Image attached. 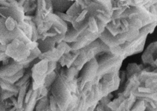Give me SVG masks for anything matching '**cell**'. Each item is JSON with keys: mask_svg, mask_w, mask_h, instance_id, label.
Masks as SVG:
<instances>
[{"mask_svg": "<svg viewBox=\"0 0 157 111\" xmlns=\"http://www.w3.org/2000/svg\"><path fill=\"white\" fill-rule=\"evenodd\" d=\"M36 110H50L49 105V99L47 96L39 99L35 106Z\"/></svg>", "mask_w": 157, "mask_h": 111, "instance_id": "8fae6325", "label": "cell"}, {"mask_svg": "<svg viewBox=\"0 0 157 111\" xmlns=\"http://www.w3.org/2000/svg\"><path fill=\"white\" fill-rule=\"evenodd\" d=\"M69 1H79V0H69Z\"/></svg>", "mask_w": 157, "mask_h": 111, "instance_id": "83f0119b", "label": "cell"}, {"mask_svg": "<svg viewBox=\"0 0 157 111\" xmlns=\"http://www.w3.org/2000/svg\"><path fill=\"white\" fill-rule=\"evenodd\" d=\"M30 83L29 81L28 82L24 84L23 85L19 87V90L17 94V110H24L23 104H24V101L25 95L27 91V89L28 86H29Z\"/></svg>", "mask_w": 157, "mask_h": 111, "instance_id": "9c48e42d", "label": "cell"}, {"mask_svg": "<svg viewBox=\"0 0 157 111\" xmlns=\"http://www.w3.org/2000/svg\"><path fill=\"white\" fill-rule=\"evenodd\" d=\"M41 52L40 50L39 49V48L37 47L34 49L30 50V54L24 60L18 62L20 64L23 65V67L25 69L28 68L29 67V64H31L32 62H33L36 59L38 58L39 56L40 55Z\"/></svg>", "mask_w": 157, "mask_h": 111, "instance_id": "30bf717a", "label": "cell"}, {"mask_svg": "<svg viewBox=\"0 0 157 111\" xmlns=\"http://www.w3.org/2000/svg\"><path fill=\"white\" fill-rule=\"evenodd\" d=\"M31 77V69H28L26 70L25 69V72L23 75L19 79V80L15 83V85L18 87H20L21 86L23 85L24 84L28 82L29 81V78Z\"/></svg>", "mask_w": 157, "mask_h": 111, "instance_id": "e0dca14e", "label": "cell"}, {"mask_svg": "<svg viewBox=\"0 0 157 111\" xmlns=\"http://www.w3.org/2000/svg\"><path fill=\"white\" fill-rule=\"evenodd\" d=\"M53 12H65L73 4L74 1L69 0H52Z\"/></svg>", "mask_w": 157, "mask_h": 111, "instance_id": "ba28073f", "label": "cell"}, {"mask_svg": "<svg viewBox=\"0 0 157 111\" xmlns=\"http://www.w3.org/2000/svg\"><path fill=\"white\" fill-rule=\"evenodd\" d=\"M83 10L78 1H74L70 7L67 10L66 13L73 17H77Z\"/></svg>", "mask_w": 157, "mask_h": 111, "instance_id": "5bb4252c", "label": "cell"}, {"mask_svg": "<svg viewBox=\"0 0 157 111\" xmlns=\"http://www.w3.org/2000/svg\"><path fill=\"white\" fill-rule=\"evenodd\" d=\"M25 69L23 68L22 69L19 71L18 72H17L14 75H13L12 76H10V77H4V78H2L7 81V82H10V83L15 84V83L17 82L19 80V79L23 75V74H25Z\"/></svg>", "mask_w": 157, "mask_h": 111, "instance_id": "2e32d148", "label": "cell"}, {"mask_svg": "<svg viewBox=\"0 0 157 111\" xmlns=\"http://www.w3.org/2000/svg\"><path fill=\"white\" fill-rule=\"evenodd\" d=\"M88 28L91 33H96L99 31L96 18L94 17L90 16L89 17L88 20Z\"/></svg>", "mask_w": 157, "mask_h": 111, "instance_id": "ffe728a7", "label": "cell"}, {"mask_svg": "<svg viewBox=\"0 0 157 111\" xmlns=\"http://www.w3.org/2000/svg\"><path fill=\"white\" fill-rule=\"evenodd\" d=\"M55 14H56L59 18H61L63 20L66 21V23H71L74 20V17L67 14L64 12H53Z\"/></svg>", "mask_w": 157, "mask_h": 111, "instance_id": "7402d4cb", "label": "cell"}, {"mask_svg": "<svg viewBox=\"0 0 157 111\" xmlns=\"http://www.w3.org/2000/svg\"><path fill=\"white\" fill-rule=\"evenodd\" d=\"M44 20L52 22V28L58 34H65L67 29V24L54 12L48 14Z\"/></svg>", "mask_w": 157, "mask_h": 111, "instance_id": "8992f818", "label": "cell"}, {"mask_svg": "<svg viewBox=\"0 0 157 111\" xmlns=\"http://www.w3.org/2000/svg\"><path fill=\"white\" fill-rule=\"evenodd\" d=\"M56 77H57V74H56V72L55 71H53L51 73L47 74V75L45 78L44 83L43 86H44L45 87L48 88L49 87H50L52 86V85L53 84V83L54 82V81L55 80Z\"/></svg>", "mask_w": 157, "mask_h": 111, "instance_id": "d6986e66", "label": "cell"}, {"mask_svg": "<svg viewBox=\"0 0 157 111\" xmlns=\"http://www.w3.org/2000/svg\"><path fill=\"white\" fill-rule=\"evenodd\" d=\"M57 66V62L53 61H48V69L47 74L51 73L53 71H55Z\"/></svg>", "mask_w": 157, "mask_h": 111, "instance_id": "d4e9b609", "label": "cell"}, {"mask_svg": "<svg viewBox=\"0 0 157 111\" xmlns=\"http://www.w3.org/2000/svg\"><path fill=\"white\" fill-rule=\"evenodd\" d=\"M10 5L7 0H0V6L4 7H9Z\"/></svg>", "mask_w": 157, "mask_h": 111, "instance_id": "4316f807", "label": "cell"}, {"mask_svg": "<svg viewBox=\"0 0 157 111\" xmlns=\"http://www.w3.org/2000/svg\"><path fill=\"white\" fill-rule=\"evenodd\" d=\"M5 53L14 61L20 62L29 55L30 50L23 42L15 39L7 45Z\"/></svg>", "mask_w": 157, "mask_h": 111, "instance_id": "6da1fadb", "label": "cell"}, {"mask_svg": "<svg viewBox=\"0 0 157 111\" xmlns=\"http://www.w3.org/2000/svg\"><path fill=\"white\" fill-rule=\"evenodd\" d=\"M18 27L21 29L23 32L29 38L31 39L33 35V27L30 21H22L21 22L18 23Z\"/></svg>", "mask_w": 157, "mask_h": 111, "instance_id": "7c38bea8", "label": "cell"}, {"mask_svg": "<svg viewBox=\"0 0 157 111\" xmlns=\"http://www.w3.org/2000/svg\"><path fill=\"white\" fill-rule=\"evenodd\" d=\"M17 94H18V93H16L15 92L10 91H9V90H2V93L0 95V100H1V101L5 100L6 99H8V98H10L12 96H17Z\"/></svg>", "mask_w": 157, "mask_h": 111, "instance_id": "603a6c76", "label": "cell"}, {"mask_svg": "<svg viewBox=\"0 0 157 111\" xmlns=\"http://www.w3.org/2000/svg\"><path fill=\"white\" fill-rule=\"evenodd\" d=\"M54 36L47 37L45 39H40L37 40V47L40 50L41 53L47 52L55 48L56 42Z\"/></svg>", "mask_w": 157, "mask_h": 111, "instance_id": "52a82bcc", "label": "cell"}, {"mask_svg": "<svg viewBox=\"0 0 157 111\" xmlns=\"http://www.w3.org/2000/svg\"><path fill=\"white\" fill-rule=\"evenodd\" d=\"M6 18L0 17V44L7 45L12 40L17 39L18 35V27L13 31H9L5 25Z\"/></svg>", "mask_w": 157, "mask_h": 111, "instance_id": "3957f363", "label": "cell"}, {"mask_svg": "<svg viewBox=\"0 0 157 111\" xmlns=\"http://www.w3.org/2000/svg\"><path fill=\"white\" fill-rule=\"evenodd\" d=\"M5 25L8 30L13 31L18 26V22L15 20L12 17H9L6 18Z\"/></svg>", "mask_w": 157, "mask_h": 111, "instance_id": "44dd1931", "label": "cell"}, {"mask_svg": "<svg viewBox=\"0 0 157 111\" xmlns=\"http://www.w3.org/2000/svg\"><path fill=\"white\" fill-rule=\"evenodd\" d=\"M23 65L10 58L9 63L0 66V78L10 77L22 69Z\"/></svg>", "mask_w": 157, "mask_h": 111, "instance_id": "277c9868", "label": "cell"}, {"mask_svg": "<svg viewBox=\"0 0 157 111\" xmlns=\"http://www.w3.org/2000/svg\"><path fill=\"white\" fill-rule=\"evenodd\" d=\"M37 101V90L33 91L32 95L28 102L23 105V108L25 110H33L35 108L36 104Z\"/></svg>", "mask_w": 157, "mask_h": 111, "instance_id": "4fadbf2b", "label": "cell"}, {"mask_svg": "<svg viewBox=\"0 0 157 111\" xmlns=\"http://www.w3.org/2000/svg\"><path fill=\"white\" fill-rule=\"evenodd\" d=\"M94 2H98L104 7L107 12H108L111 16L113 13V6L111 0H91Z\"/></svg>", "mask_w": 157, "mask_h": 111, "instance_id": "ac0fdd59", "label": "cell"}, {"mask_svg": "<svg viewBox=\"0 0 157 111\" xmlns=\"http://www.w3.org/2000/svg\"><path fill=\"white\" fill-rule=\"evenodd\" d=\"M10 5L8 7L9 16L12 17L18 23L23 21L25 13L23 7L16 0H7Z\"/></svg>", "mask_w": 157, "mask_h": 111, "instance_id": "5b68a950", "label": "cell"}, {"mask_svg": "<svg viewBox=\"0 0 157 111\" xmlns=\"http://www.w3.org/2000/svg\"><path fill=\"white\" fill-rule=\"evenodd\" d=\"M49 105L50 110H59L58 104L52 95L49 96Z\"/></svg>", "mask_w": 157, "mask_h": 111, "instance_id": "cb8c5ba5", "label": "cell"}, {"mask_svg": "<svg viewBox=\"0 0 157 111\" xmlns=\"http://www.w3.org/2000/svg\"><path fill=\"white\" fill-rule=\"evenodd\" d=\"M0 86L2 90H9L16 93H18L19 90V87H18L15 83H10L2 78H0Z\"/></svg>", "mask_w": 157, "mask_h": 111, "instance_id": "9a60e30c", "label": "cell"}, {"mask_svg": "<svg viewBox=\"0 0 157 111\" xmlns=\"http://www.w3.org/2000/svg\"><path fill=\"white\" fill-rule=\"evenodd\" d=\"M9 58H10V57L6 54L5 52L0 50V61L2 62V61H4Z\"/></svg>", "mask_w": 157, "mask_h": 111, "instance_id": "484cf974", "label": "cell"}, {"mask_svg": "<svg viewBox=\"0 0 157 111\" xmlns=\"http://www.w3.org/2000/svg\"><path fill=\"white\" fill-rule=\"evenodd\" d=\"M47 69L48 61L45 59H39L31 68V77L33 78L31 85L33 90H37L44 85Z\"/></svg>", "mask_w": 157, "mask_h": 111, "instance_id": "7a4b0ae2", "label": "cell"}]
</instances>
